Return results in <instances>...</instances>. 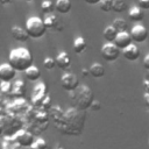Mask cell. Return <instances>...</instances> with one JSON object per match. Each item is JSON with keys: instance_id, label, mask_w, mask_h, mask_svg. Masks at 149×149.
<instances>
[{"instance_id": "obj_37", "label": "cell", "mask_w": 149, "mask_h": 149, "mask_svg": "<svg viewBox=\"0 0 149 149\" xmlns=\"http://www.w3.org/2000/svg\"><path fill=\"white\" fill-rule=\"evenodd\" d=\"M10 2H12V0H0V3L1 5H8Z\"/></svg>"}, {"instance_id": "obj_41", "label": "cell", "mask_w": 149, "mask_h": 149, "mask_svg": "<svg viewBox=\"0 0 149 149\" xmlns=\"http://www.w3.org/2000/svg\"><path fill=\"white\" fill-rule=\"evenodd\" d=\"M1 84H2V80H1V79H0V86H1Z\"/></svg>"}, {"instance_id": "obj_23", "label": "cell", "mask_w": 149, "mask_h": 149, "mask_svg": "<svg viewBox=\"0 0 149 149\" xmlns=\"http://www.w3.org/2000/svg\"><path fill=\"white\" fill-rule=\"evenodd\" d=\"M111 26H112L118 33H123V31H127V29H128V23L126 22V20H123V19H121V17L114 19Z\"/></svg>"}, {"instance_id": "obj_5", "label": "cell", "mask_w": 149, "mask_h": 149, "mask_svg": "<svg viewBox=\"0 0 149 149\" xmlns=\"http://www.w3.org/2000/svg\"><path fill=\"white\" fill-rule=\"evenodd\" d=\"M47 85L44 81H41L38 84L35 85L34 90H33V94H31V105L36 108H41L43 100L47 97Z\"/></svg>"}, {"instance_id": "obj_8", "label": "cell", "mask_w": 149, "mask_h": 149, "mask_svg": "<svg viewBox=\"0 0 149 149\" xmlns=\"http://www.w3.org/2000/svg\"><path fill=\"white\" fill-rule=\"evenodd\" d=\"M79 85V79L73 72H65L61 77V86L68 92H73Z\"/></svg>"}, {"instance_id": "obj_43", "label": "cell", "mask_w": 149, "mask_h": 149, "mask_svg": "<svg viewBox=\"0 0 149 149\" xmlns=\"http://www.w3.org/2000/svg\"><path fill=\"white\" fill-rule=\"evenodd\" d=\"M148 148H149V141H148Z\"/></svg>"}, {"instance_id": "obj_31", "label": "cell", "mask_w": 149, "mask_h": 149, "mask_svg": "<svg viewBox=\"0 0 149 149\" xmlns=\"http://www.w3.org/2000/svg\"><path fill=\"white\" fill-rule=\"evenodd\" d=\"M137 6L141 9H149V0H137Z\"/></svg>"}, {"instance_id": "obj_2", "label": "cell", "mask_w": 149, "mask_h": 149, "mask_svg": "<svg viewBox=\"0 0 149 149\" xmlns=\"http://www.w3.org/2000/svg\"><path fill=\"white\" fill-rule=\"evenodd\" d=\"M8 63L17 71L24 72L31 65H34V57L31 52L26 48H15L9 52Z\"/></svg>"}, {"instance_id": "obj_7", "label": "cell", "mask_w": 149, "mask_h": 149, "mask_svg": "<svg viewBox=\"0 0 149 149\" xmlns=\"http://www.w3.org/2000/svg\"><path fill=\"white\" fill-rule=\"evenodd\" d=\"M100 54H101V57L106 61V62H114L116 61L120 55H121V50L114 44V43H105L102 47H101V50H100Z\"/></svg>"}, {"instance_id": "obj_19", "label": "cell", "mask_w": 149, "mask_h": 149, "mask_svg": "<svg viewBox=\"0 0 149 149\" xmlns=\"http://www.w3.org/2000/svg\"><path fill=\"white\" fill-rule=\"evenodd\" d=\"M88 70H90V74L93 78H101L105 76V68L101 63H93Z\"/></svg>"}, {"instance_id": "obj_25", "label": "cell", "mask_w": 149, "mask_h": 149, "mask_svg": "<svg viewBox=\"0 0 149 149\" xmlns=\"http://www.w3.org/2000/svg\"><path fill=\"white\" fill-rule=\"evenodd\" d=\"M41 9L44 14L49 15V14H52V12L55 10V3L51 1V0H44L42 1L41 3Z\"/></svg>"}, {"instance_id": "obj_1", "label": "cell", "mask_w": 149, "mask_h": 149, "mask_svg": "<svg viewBox=\"0 0 149 149\" xmlns=\"http://www.w3.org/2000/svg\"><path fill=\"white\" fill-rule=\"evenodd\" d=\"M85 121H86L85 111H80L74 107H71L64 111L61 120L55 122L54 126L62 134L77 136L81 134L85 126Z\"/></svg>"}, {"instance_id": "obj_30", "label": "cell", "mask_w": 149, "mask_h": 149, "mask_svg": "<svg viewBox=\"0 0 149 149\" xmlns=\"http://www.w3.org/2000/svg\"><path fill=\"white\" fill-rule=\"evenodd\" d=\"M100 108H101V102L99 100H94L90 107V109H92L93 112H98V111H100Z\"/></svg>"}, {"instance_id": "obj_32", "label": "cell", "mask_w": 149, "mask_h": 149, "mask_svg": "<svg viewBox=\"0 0 149 149\" xmlns=\"http://www.w3.org/2000/svg\"><path fill=\"white\" fill-rule=\"evenodd\" d=\"M143 66H144L146 70H149V52L143 58Z\"/></svg>"}, {"instance_id": "obj_34", "label": "cell", "mask_w": 149, "mask_h": 149, "mask_svg": "<svg viewBox=\"0 0 149 149\" xmlns=\"http://www.w3.org/2000/svg\"><path fill=\"white\" fill-rule=\"evenodd\" d=\"M143 86H144V92L149 93V76L143 80Z\"/></svg>"}, {"instance_id": "obj_15", "label": "cell", "mask_w": 149, "mask_h": 149, "mask_svg": "<svg viewBox=\"0 0 149 149\" xmlns=\"http://www.w3.org/2000/svg\"><path fill=\"white\" fill-rule=\"evenodd\" d=\"M10 33H12V36L14 37V40H16L19 42H26L29 38V35H28L26 28L23 29L20 26H13L10 29Z\"/></svg>"}, {"instance_id": "obj_40", "label": "cell", "mask_w": 149, "mask_h": 149, "mask_svg": "<svg viewBox=\"0 0 149 149\" xmlns=\"http://www.w3.org/2000/svg\"><path fill=\"white\" fill-rule=\"evenodd\" d=\"M56 149H64V148H62V147H58V148H56Z\"/></svg>"}, {"instance_id": "obj_35", "label": "cell", "mask_w": 149, "mask_h": 149, "mask_svg": "<svg viewBox=\"0 0 149 149\" xmlns=\"http://www.w3.org/2000/svg\"><path fill=\"white\" fill-rule=\"evenodd\" d=\"M86 3H88V5H98L101 0H84Z\"/></svg>"}, {"instance_id": "obj_11", "label": "cell", "mask_w": 149, "mask_h": 149, "mask_svg": "<svg viewBox=\"0 0 149 149\" xmlns=\"http://www.w3.org/2000/svg\"><path fill=\"white\" fill-rule=\"evenodd\" d=\"M114 44L120 49V50H125L127 47H129L130 44H133V38L130 36V33L128 31H123V33H118L116 38L114 41Z\"/></svg>"}, {"instance_id": "obj_20", "label": "cell", "mask_w": 149, "mask_h": 149, "mask_svg": "<svg viewBox=\"0 0 149 149\" xmlns=\"http://www.w3.org/2000/svg\"><path fill=\"white\" fill-rule=\"evenodd\" d=\"M24 74H26V78L30 81H36L41 78V71L37 66L35 65H31L29 69H27L24 71Z\"/></svg>"}, {"instance_id": "obj_13", "label": "cell", "mask_w": 149, "mask_h": 149, "mask_svg": "<svg viewBox=\"0 0 149 149\" xmlns=\"http://www.w3.org/2000/svg\"><path fill=\"white\" fill-rule=\"evenodd\" d=\"M122 55L126 59H128L130 62H134V61L139 59V57L141 56V51H140L139 47L133 43L129 47H127L125 50H122Z\"/></svg>"}, {"instance_id": "obj_10", "label": "cell", "mask_w": 149, "mask_h": 149, "mask_svg": "<svg viewBox=\"0 0 149 149\" xmlns=\"http://www.w3.org/2000/svg\"><path fill=\"white\" fill-rule=\"evenodd\" d=\"M16 70L9 64V63H2L0 64V79L2 81H10L14 80L16 77Z\"/></svg>"}, {"instance_id": "obj_38", "label": "cell", "mask_w": 149, "mask_h": 149, "mask_svg": "<svg viewBox=\"0 0 149 149\" xmlns=\"http://www.w3.org/2000/svg\"><path fill=\"white\" fill-rule=\"evenodd\" d=\"M3 132H5L3 130V126H2V123H0V136L3 134Z\"/></svg>"}, {"instance_id": "obj_24", "label": "cell", "mask_w": 149, "mask_h": 149, "mask_svg": "<svg viewBox=\"0 0 149 149\" xmlns=\"http://www.w3.org/2000/svg\"><path fill=\"white\" fill-rule=\"evenodd\" d=\"M128 8V3L126 0H113V12L122 13Z\"/></svg>"}, {"instance_id": "obj_36", "label": "cell", "mask_w": 149, "mask_h": 149, "mask_svg": "<svg viewBox=\"0 0 149 149\" xmlns=\"http://www.w3.org/2000/svg\"><path fill=\"white\" fill-rule=\"evenodd\" d=\"M81 73H83L84 77H86V76L90 73V70H88V69H83V70H81Z\"/></svg>"}, {"instance_id": "obj_17", "label": "cell", "mask_w": 149, "mask_h": 149, "mask_svg": "<svg viewBox=\"0 0 149 149\" xmlns=\"http://www.w3.org/2000/svg\"><path fill=\"white\" fill-rule=\"evenodd\" d=\"M24 93H26V87H24V81L21 80V79H17L16 81H14L13 84V92L12 94L15 97V98H23L24 97Z\"/></svg>"}, {"instance_id": "obj_6", "label": "cell", "mask_w": 149, "mask_h": 149, "mask_svg": "<svg viewBox=\"0 0 149 149\" xmlns=\"http://www.w3.org/2000/svg\"><path fill=\"white\" fill-rule=\"evenodd\" d=\"M13 139L20 148H30V146L35 141V135L31 132L22 128L13 136Z\"/></svg>"}, {"instance_id": "obj_42", "label": "cell", "mask_w": 149, "mask_h": 149, "mask_svg": "<svg viewBox=\"0 0 149 149\" xmlns=\"http://www.w3.org/2000/svg\"><path fill=\"white\" fill-rule=\"evenodd\" d=\"M19 149H26V148H19Z\"/></svg>"}, {"instance_id": "obj_9", "label": "cell", "mask_w": 149, "mask_h": 149, "mask_svg": "<svg viewBox=\"0 0 149 149\" xmlns=\"http://www.w3.org/2000/svg\"><path fill=\"white\" fill-rule=\"evenodd\" d=\"M130 36L134 42L142 43L148 38V29L143 24H135L130 30Z\"/></svg>"}, {"instance_id": "obj_26", "label": "cell", "mask_w": 149, "mask_h": 149, "mask_svg": "<svg viewBox=\"0 0 149 149\" xmlns=\"http://www.w3.org/2000/svg\"><path fill=\"white\" fill-rule=\"evenodd\" d=\"M98 6H99L101 12L108 13V12L113 10V0H101L98 3Z\"/></svg>"}, {"instance_id": "obj_16", "label": "cell", "mask_w": 149, "mask_h": 149, "mask_svg": "<svg viewBox=\"0 0 149 149\" xmlns=\"http://www.w3.org/2000/svg\"><path fill=\"white\" fill-rule=\"evenodd\" d=\"M128 17L134 22H141L144 19V12L139 6H133L128 12Z\"/></svg>"}, {"instance_id": "obj_22", "label": "cell", "mask_w": 149, "mask_h": 149, "mask_svg": "<svg viewBox=\"0 0 149 149\" xmlns=\"http://www.w3.org/2000/svg\"><path fill=\"white\" fill-rule=\"evenodd\" d=\"M116 35H118V31L112 26H107L102 31V36L107 43H114Z\"/></svg>"}, {"instance_id": "obj_33", "label": "cell", "mask_w": 149, "mask_h": 149, "mask_svg": "<svg viewBox=\"0 0 149 149\" xmlns=\"http://www.w3.org/2000/svg\"><path fill=\"white\" fill-rule=\"evenodd\" d=\"M143 100H144L146 107L149 108V93H148V92H144V94H143Z\"/></svg>"}, {"instance_id": "obj_21", "label": "cell", "mask_w": 149, "mask_h": 149, "mask_svg": "<svg viewBox=\"0 0 149 149\" xmlns=\"http://www.w3.org/2000/svg\"><path fill=\"white\" fill-rule=\"evenodd\" d=\"M86 47H87V43H86V40L83 36H78L73 41V51L77 55H80L81 52H84L86 50Z\"/></svg>"}, {"instance_id": "obj_18", "label": "cell", "mask_w": 149, "mask_h": 149, "mask_svg": "<svg viewBox=\"0 0 149 149\" xmlns=\"http://www.w3.org/2000/svg\"><path fill=\"white\" fill-rule=\"evenodd\" d=\"M71 1L70 0H57L55 3V9L59 14H68L71 10Z\"/></svg>"}, {"instance_id": "obj_4", "label": "cell", "mask_w": 149, "mask_h": 149, "mask_svg": "<svg viewBox=\"0 0 149 149\" xmlns=\"http://www.w3.org/2000/svg\"><path fill=\"white\" fill-rule=\"evenodd\" d=\"M26 30H27L29 37L40 38L47 33V27L44 24V21L41 17L31 16L26 22Z\"/></svg>"}, {"instance_id": "obj_14", "label": "cell", "mask_w": 149, "mask_h": 149, "mask_svg": "<svg viewBox=\"0 0 149 149\" xmlns=\"http://www.w3.org/2000/svg\"><path fill=\"white\" fill-rule=\"evenodd\" d=\"M55 59H56V66H58L62 70H68L71 66V58L66 51H61Z\"/></svg>"}, {"instance_id": "obj_12", "label": "cell", "mask_w": 149, "mask_h": 149, "mask_svg": "<svg viewBox=\"0 0 149 149\" xmlns=\"http://www.w3.org/2000/svg\"><path fill=\"white\" fill-rule=\"evenodd\" d=\"M43 21H44V24L47 27V30H56V31H59V30L63 29L62 21L58 19V16H56L54 14L47 15Z\"/></svg>"}, {"instance_id": "obj_39", "label": "cell", "mask_w": 149, "mask_h": 149, "mask_svg": "<svg viewBox=\"0 0 149 149\" xmlns=\"http://www.w3.org/2000/svg\"><path fill=\"white\" fill-rule=\"evenodd\" d=\"M24 1H27V2H30V1H33V0H24Z\"/></svg>"}, {"instance_id": "obj_27", "label": "cell", "mask_w": 149, "mask_h": 149, "mask_svg": "<svg viewBox=\"0 0 149 149\" xmlns=\"http://www.w3.org/2000/svg\"><path fill=\"white\" fill-rule=\"evenodd\" d=\"M29 149H49V147H48V143L45 142L44 139L37 137V139H35L34 143L30 146Z\"/></svg>"}, {"instance_id": "obj_29", "label": "cell", "mask_w": 149, "mask_h": 149, "mask_svg": "<svg viewBox=\"0 0 149 149\" xmlns=\"http://www.w3.org/2000/svg\"><path fill=\"white\" fill-rule=\"evenodd\" d=\"M43 66L47 70H52L56 66V59L52 58V57H45L43 59Z\"/></svg>"}, {"instance_id": "obj_28", "label": "cell", "mask_w": 149, "mask_h": 149, "mask_svg": "<svg viewBox=\"0 0 149 149\" xmlns=\"http://www.w3.org/2000/svg\"><path fill=\"white\" fill-rule=\"evenodd\" d=\"M0 91L2 94H12L13 92V84L10 81H2L1 86H0Z\"/></svg>"}, {"instance_id": "obj_3", "label": "cell", "mask_w": 149, "mask_h": 149, "mask_svg": "<svg viewBox=\"0 0 149 149\" xmlns=\"http://www.w3.org/2000/svg\"><path fill=\"white\" fill-rule=\"evenodd\" d=\"M70 99L73 104V107L80 111H86L91 107L92 102L94 101V94L92 90L86 86L80 84L73 92H70Z\"/></svg>"}]
</instances>
